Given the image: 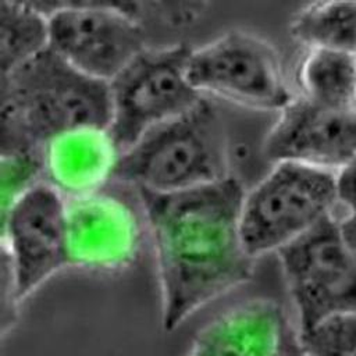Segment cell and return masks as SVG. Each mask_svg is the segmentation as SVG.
<instances>
[{"label": "cell", "instance_id": "7c38bea8", "mask_svg": "<svg viewBox=\"0 0 356 356\" xmlns=\"http://www.w3.org/2000/svg\"><path fill=\"white\" fill-rule=\"evenodd\" d=\"M292 327L278 302L246 299L207 321L186 356H275Z\"/></svg>", "mask_w": 356, "mask_h": 356}, {"label": "cell", "instance_id": "8fae6325", "mask_svg": "<svg viewBox=\"0 0 356 356\" xmlns=\"http://www.w3.org/2000/svg\"><path fill=\"white\" fill-rule=\"evenodd\" d=\"M68 266L92 271H120L138 256L142 225L132 206L97 191L65 199Z\"/></svg>", "mask_w": 356, "mask_h": 356}, {"label": "cell", "instance_id": "4fadbf2b", "mask_svg": "<svg viewBox=\"0 0 356 356\" xmlns=\"http://www.w3.org/2000/svg\"><path fill=\"white\" fill-rule=\"evenodd\" d=\"M120 156L108 127L74 128L42 147L43 181L65 199L89 195L113 179Z\"/></svg>", "mask_w": 356, "mask_h": 356}, {"label": "cell", "instance_id": "30bf717a", "mask_svg": "<svg viewBox=\"0 0 356 356\" xmlns=\"http://www.w3.org/2000/svg\"><path fill=\"white\" fill-rule=\"evenodd\" d=\"M356 150V110H335L300 95L278 113L263 142L273 164L296 163L338 174Z\"/></svg>", "mask_w": 356, "mask_h": 356}, {"label": "cell", "instance_id": "5b68a950", "mask_svg": "<svg viewBox=\"0 0 356 356\" xmlns=\"http://www.w3.org/2000/svg\"><path fill=\"white\" fill-rule=\"evenodd\" d=\"M186 44L145 47L110 82L108 129L121 153L152 128L193 108L203 96L188 76Z\"/></svg>", "mask_w": 356, "mask_h": 356}, {"label": "cell", "instance_id": "ac0fdd59", "mask_svg": "<svg viewBox=\"0 0 356 356\" xmlns=\"http://www.w3.org/2000/svg\"><path fill=\"white\" fill-rule=\"evenodd\" d=\"M1 211L7 210L24 193L43 182L40 152L1 153Z\"/></svg>", "mask_w": 356, "mask_h": 356}, {"label": "cell", "instance_id": "e0dca14e", "mask_svg": "<svg viewBox=\"0 0 356 356\" xmlns=\"http://www.w3.org/2000/svg\"><path fill=\"white\" fill-rule=\"evenodd\" d=\"M298 334L310 356H356V314L331 317Z\"/></svg>", "mask_w": 356, "mask_h": 356}, {"label": "cell", "instance_id": "277c9868", "mask_svg": "<svg viewBox=\"0 0 356 356\" xmlns=\"http://www.w3.org/2000/svg\"><path fill=\"white\" fill-rule=\"evenodd\" d=\"M339 203L337 174L296 163H277L249 191L241 210V235L254 259L278 252Z\"/></svg>", "mask_w": 356, "mask_h": 356}, {"label": "cell", "instance_id": "9c48e42d", "mask_svg": "<svg viewBox=\"0 0 356 356\" xmlns=\"http://www.w3.org/2000/svg\"><path fill=\"white\" fill-rule=\"evenodd\" d=\"M3 260L19 302L67 263L65 197L39 182L1 211Z\"/></svg>", "mask_w": 356, "mask_h": 356}, {"label": "cell", "instance_id": "2e32d148", "mask_svg": "<svg viewBox=\"0 0 356 356\" xmlns=\"http://www.w3.org/2000/svg\"><path fill=\"white\" fill-rule=\"evenodd\" d=\"M49 49V17L33 1H0L1 75Z\"/></svg>", "mask_w": 356, "mask_h": 356}, {"label": "cell", "instance_id": "5bb4252c", "mask_svg": "<svg viewBox=\"0 0 356 356\" xmlns=\"http://www.w3.org/2000/svg\"><path fill=\"white\" fill-rule=\"evenodd\" d=\"M300 96L335 110H356V54L306 49L298 67Z\"/></svg>", "mask_w": 356, "mask_h": 356}, {"label": "cell", "instance_id": "8992f818", "mask_svg": "<svg viewBox=\"0 0 356 356\" xmlns=\"http://www.w3.org/2000/svg\"><path fill=\"white\" fill-rule=\"evenodd\" d=\"M49 17V47L82 74L110 82L145 46L136 3L33 1Z\"/></svg>", "mask_w": 356, "mask_h": 356}, {"label": "cell", "instance_id": "9a60e30c", "mask_svg": "<svg viewBox=\"0 0 356 356\" xmlns=\"http://www.w3.org/2000/svg\"><path fill=\"white\" fill-rule=\"evenodd\" d=\"M289 32L306 49L356 54V1L309 3L291 18Z\"/></svg>", "mask_w": 356, "mask_h": 356}, {"label": "cell", "instance_id": "d6986e66", "mask_svg": "<svg viewBox=\"0 0 356 356\" xmlns=\"http://www.w3.org/2000/svg\"><path fill=\"white\" fill-rule=\"evenodd\" d=\"M337 191L339 204L348 211L356 210V150L348 164L337 174Z\"/></svg>", "mask_w": 356, "mask_h": 356}, {"label": "cell", "instance_id": "44dd1931", "mask_svg": "<svg viewBox=\"0 0 356 356\" xmlns=\"http://www.w3.org/2000/svg\"><path fill=\"white\" fill-rule=\"evenodd\" d=\"M275 356H310L300 343L296 327H292L288 331Z\"/></svg>", "mask_w": 356, "mask_h": 356}, {"label": "cell", "instance_id": "ba28073f", "mask_svg": "<svg viewBox=\"0 0 356 356\" xmlns=\"http://www.w3.org/2000/svg\"><path fill=\"white\" fill-rule=\"evenodd\" d=\"M296 314L305 332L337 316L356 314V263L330 216L277 252Z\"/></svg>", "mask_w": 356, "mask_h": 356}, {"label": "cell", "instance_id": "3957f363", "mask_svg": "<svg viewBox=\"0 0 356 356\" xmlns=\"http://www.w3.org/2000/svg\"><path fill=\"white\" fill-rule=\"evenodd\" d=\"M228 145L216 107L202 99L189 111L146 132L118 159L114 177L136 189L171 193L229 177Z\"/></svg>", "mask_w": 356, "mask_h": 356}, {"label": "cell", "instance_id": "6da1fadb", "mask_svg": "<svg viewBox=\"0 0 356 356\" xmlns=\"http://www.w3.org/2000/svg\"><path fill=\"white\" fill-rule=\"evenodd\" d=\"M136 191L154 252L161 325L171 332L196 310L250 280L256 259L241 235L246 191L232 175L171 193Z\"/></svg>", "mask_w": 356, "mask_h": 356}, {"label": "cell", "instance_id": "ffe728a7", "mask_svg": "<svg viewBox=\"0 0 356 356\" xmlns=\"http://www.w3.org/2000/svg\"><path fill=\"white\" fill-rule=\"evenodd\" d=\"M341 238L356 263V210L348 211L342 218L338 220Z\"/></svg>", "mask_w": 356, "mask_h": 356}, {"label": "cell", "instance_id": "7a4b0ae2", "mask_svg": "<svg viewBox=\"0 0 356 356\" xmlns=\"http://www.w3.org/2000/svg\"><path fill=\"white\" fill-rule=\"evenodd\" d=\"M108 82L88 76L50 47L1 78V153L40 152L79 127H108Z\"/></svg>", "mask_w": 356, "mask_h": 356}, {"label": "cell", "instance_id": "52a82bcc", "mask_svg": "<svg viewBox=\"0 0 356 356\" xmlns=\"http://www.w3.org/2000/svg\"><path fill=\"white\" fill-rule=\"evenodd\" d=\"M188 76L202 96L254 110L280 113L295 97L275 46L245 29L228 31L192 49Z\"/></svg>", "mask_w": 356, "mask_h": 356}]
</instances>
